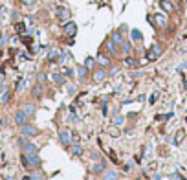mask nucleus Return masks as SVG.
Instances as JSON below:
<instances>
[{
    "mask_svg": "<svg viewBox=\"0 0 187 180\" xmlns=\"http://www.w3.org/2000/svg\"><path fill=\"white\" fill-rule=\"evenodd\" d=\"M119 46H121V50H123L125 54H130V51H132V46H130V42H125V40H123V42H121Z\"/></svg>",
    "mask_w": 187,
    "mask_h": 180,
    "instance_id": "19",
    "label": "nucleus"
},
{
    "mask_svg": "<svg viewBox=\"0 0 187 180\" xmlns=\"http://www.w3.org/2000/svg\"><path fill=\"white\" fill-rule=\"evenodd\" d=\"M22 2H24V4H26V6H31V4H33V2H35V0H22Z\"/></svg>",
    "mask_w": 187,
    "mask_h": 180,
    "instance_id": "31",
    "label": "nucleus"
},
{
    "mask_svg": "<svg viewBox=\"0 0 187 180\" xmlns=\"http://www.w3.org/2000/svg\"><path fill=\"white\" fill-rule=\"evenodd\" d=\"M59 55H61V50H57V48H51V50L48 51V59H50V61H57Z\"/></svg>",
    "mask_w": 187,
    "mask_h": 180,
    "instance_id": "10",
    "label": "nucleus"
},
{
    "mask_svg": "<svg viewBox=\"0 0 187 180\" xmlns=\"http://www.w3.org/2000/svg\"><path fill=\"white\" fill-rule=\"evenodd\" d=\"M64 33L68 35V37H73V35L77 33V26H75V22H66V24H64Z\"/></svg>",
    "mask_w": 187,
    "mask_h": 180,
    "instance_id": "7",
    "label": "nucleus"
},
{
    "mask_svg": "<svg viewBox=\"0 0 187 180\" xmlns=\"http://www.w3.org/2000/svg\"><path fill=\"white\" fill-rule=\"evenodd\" d=\"M72 153H73V154H77V156L83 154V147H81L79 143H73V145H72Z\"/></svg>",
    "mask_w": 187,
    "mask_h": 180,
    "instance_id": "18",
    "label": "nucleus"
},
{
    "mask_svg": "<svg viewBox=\"0 0 187 180\" xmlns=\"http://www.w3.org/2000/svg\"><path fill=\"white\" fill-rule=\"evenodd\" d=\"M103 171H105V167H103L101 164H99V165H95V167H94V173H103Z\"/></svg>",
    "mask_w": 187,
    "mask_h": 180,
    "instance_id": "26",
    "label": "nucleus"
},
{
    "mask_svg": "<svg viewBox=\"0 0 187 180\" xmlns=\"http://www.w3.org/2000/svg\"><path fill=\"white\" fill-rule=\"evenodd\" d=\"M64 76H73V70H70V68H64Z\"/></svg>",
    "mask_w": 187,
    "mask_h": 180,
    "instance_id": "29",
    "label": "nucleus"
},
{
    "mask_svg": "<svg viewBox=\"0 0 187 180\" xmlns=\"http://www.w3.org/2000/svg\"><path fill=\"white\" fill-rule=\"evenodd\" d=\"M29 180H42V175H40V173H31Z\"/></svg>",
    "mask_w": 187,
    "mask_h": 180,
    "instance_id": "25",
    "label": "nucleus"
},
{
    "mask_svg": "<svg viewBox=\"0 0 187 180\" xmlns=\"http://www.w3.org/2000/svg\"><path fill=\"white\" fill-rule=\"evenodd\" d=\"M161 7L165 9V11H169V13H171V11H174V6L169 2V0H161Z\"/></svg>",
    "mask_w": 187,
    "mask_h": 180,
    "instance_id": "13",
    "label": "nucleus"
},
{
    "mask_svg": "<svg viewBox=\"0 0 187 180\" xmlns=\"http://www.w3.org/2000/svg\"><path fill=\"white\" fill-rule=\"evenodd\" d=\"M160 54H161V46H158V44H154L150 50H149V55H147V61H156L158 57H160Z\"/></svg>",
    "mask_w": 187,
    "mask_h": 180,
    "instance_id": "4",
    "label": "nucleus"
},
{
    "mask_svg": "<svg viewBox=\"0 0 187 180\" xmlns=\"http://www.w3.org/2000/svg\"><path fill=\"white\" fill-rule=\"evenodd\" d=\"M66 90H68V94H72V96H73V94L77 92V88L73 87V84H70V87H68V88H66Z\"/></svg>",
    "mask_w": 187,
    "mask_h": 180,
    "instance_id": "28",
    "label": "nucleus"
},
{
    "mask_svg": "<svg viewBox=\"0 0 187 180\" xmlns=\"http://www.w3.org/2000/svg\"><path fill=\"white\" fill-rule=\"evenodd\" d=\"M55 17L61 18V20L70 18V9L68 7H57V9H55Z\"/></svg>",
    "mask_w": 187,
    "mask_h": 180,
    "instance_id": "6",
    "label": "nucleus"
},
{
    "mask_svg": "<svg viewBox=\"0 0 187 180\" xmlns=\"http://www.w3.org/2000/svg\"><path fill=\"white\" fill-rule=\"evenodd\" d=\"M117 180H119V178H117Z\"/></svg>",
    "mask_w": 187,
    "mask_h": 180,
    "instance_id": "33",
    "label": "nucleus"
},
{
    "mask_svg": "<svg viewBox=\"0 0 187 180\" xmlns=\"http://www.w3.org/2000/svg\"><path fill=\"white\" fill-rule=\"evenodd\" d=\"M59 140H61V143L68 145V143H70V132H68V131H61V132H59Z\"/></svg>",
    "mask_w": 187,
    "mask_h": 180,
    "instance_id": "9",
    "label": "nucleus"
},
{
    "mask_svg": "<svg viewBox=\"0 0 187 180\" xmlns=\"http://www.w3.org/2000/svg\"><path fill=\"white\" fill-rule=\"evenodd\" d=\"M105 77H106V72H105L103 68H99V70L94 72V81H103Z\"/></svg>",
    "mask_w": 187,
    "mask_h": 180,
    "instance_id": "11",
    "label": "nucleus"
},
{
    "mask_svg": "<svg viewBox=\"0 0 187 180\" xmlns=\"http://www.w3.org/2000/svg\"><path fill=\"white\" fill-rule=\"evenodd\" d=\"M20 134L26 136V138H33V136L39 134V129H37V127H33V125H28V123H26V125H22Z\"/></svg>",
    "mask_w": 187,
    "mask_h": 180,
    "instance_id": "2",
    "label": "nucleus"
},
{
    "mask_svg": "<svg viewBox=\"0 0 187 180\" xmlns=\"http://www.w3.org/2000/svg\"><path fill=\"white\" fill-rule=\"evenodd\" d=\"M94 65H95V61H94L92 57H88V59L84 61V66H86L88 70H90V68H94Z\"/></svg>",
    "mask_w": 187,
    "mask_h": 180,
    "instance_id": "24",
    "label": "nucleus"
},
{
    "mask_svg": "<svg viewBox=\"0 0 187 180\" xmlns=\"http://www.w3.org/2000/svg\"><path fill=\"white\" fill-rule=\"evenodd\" d=\"M125 65H127V66H134L136 61H134V59H125Z\"/></svg>",
    "mask_w": 187,
    "mask_h": 180,
    "instance_id": "27",
    "label": "nucleus"
},
{
    "mask_svg": "<svg viewBox=\"0 0 187 180\" xmlns=\"http://www.w3.org/2000/svg\"><path fill=\"white\" fill-rule=\"evenodd\" d=\"M106 48H108L110 54H116V51H117V44H116L114 40H108V42H106Z\"/></svg>",
    "mask_w": 187,
    "mask_h": 180,
    "instance_id": "15",
    "label": "nucleus"
},
{
    "mask_svg": "<svg viewBox=\"0 0 187 180\" xmlns=\"http://www.w3.org/2000/svg\"><path fill=\"white\" fill-rule=\"evenodd\" d=\"M182 138H183V132H178V136H176V143H180Z\"/></svg>",
    "mask_w": 187,
    "mask_h": 180,
    "instance_id": "30",
    "label": "nucleus"
},
{
    "mask_svg": "<svg viewBox=\"0 0 187 180\" xmlns=\"http://www.w3.org/2000/svg\"><path fill=\"white\" fill-rule=\"evenodd\" d=\"M123 121H125V118H123V116H116V118L112 120V125H116V127H117V125H121Z\"/></svg>",
    "mask_w": 187,
    "mask_h": 180,
    "instance_id": "23",
    "label": "nucleus"
},
{
    "mask_svg": "<svg viewBox=\"0 0 187 180\" xmlns=\"http://www.w3.org/2000/svg\"><path fill=\"white\" fill-rule=\"evenodd\" d=\"M130 35H132V39H134V40H141V39H143L141 31H138V29H132V31H130Z\"/></svg>",
    "mask_w": 187,
    "mask_h": 180,
    "instance_id": "20",
    "label": "nucleus"
},
{
    "mask_svg": "<svg viewBox=\"0 0 187 180\" xmlns=\"http://www.w3.org/2000/svg\"><path fill=\"white\" fill-rule=\"evenodd\" d=\"M28 118H29V116L24 112V110H18V112H15V121L22 127V125H26L28 123Z\"/></svg>",
    "mask_w": 187,
    "mask_h": 180,
    "instance_id": "5",
    "label": "nucleus"
},
{
    "mask_svg": "<svg viewBox=\"0 0 187 180\" xmlns=\"http://www.w3.org/2000/svg\"><path fill=\"white\" fill-rule=\"evenodd\" d=\"M20 145H22V151H24V154H33V153H37V147L29 143L26 136H22L20 138Z\"/></svg>",
    "mask_w": 187,
    "mask_h": 180,
    "instance_id": "3",
    "label": "nucleus"
},
{
    "mask_svg": "<svg viewBox=\"0 0 187 180\" xmlns=\"http://www.w3.org/2000/svg\"><path fill=\"white\" fill-rule=\"evenodd\" d=\"M86 70H88L86 66H77V76H79V77L83 79V77L86 76Z\"/></svg>",
    "mask_w": 187,
    "mask_h": 180,
    "instance_id": "21",
    "label": "nucleus"
},
{
    "mask_svg": "<svg viewBox=\"0 0 187 180\" xmlns=\"http://www.w3.org/2000/svg\"><path fill=\"white\" fill-rule=\"evenodd\" d=\"M92 158H94V160H99V154H97L95 151H94V153H92Z\"/></svg>",
    "mask_w": 187,
    "mask_h": 180,
    "instance_id": "32",
    "label": "nucleus"
},
{
    "mask_svg": "<svg viewBox=\"0 0 187 180\" xmlns=\"http://www.w3.org/2000/svg\"><path fill=\"white\" fill-rule=\"evenodd\" d=\"M24 165H28V167H39L40 165V158H39V154L37 153H33V154H24Z\"/></svg>",
    "mask_w": 187,
    "mask_h": 180,
    "instance_id": "1",
    "label": "nucleus"
},
{
    "mask_svg": "<svg viewBox=\"0 0 187 180\" xmlns=\"http://www.w3.org/2000/svg\"><path fill=\"white\" fill-rule=\"evenodd\" d=\"M156 24H160V26H165V24H167V18H165L163 15H156Z\"/></svg>",
    "mask_w": 187,
    "mask_h": 180,
    "instance_id": "22",
    "label": "nucleus"
},
{
    "mask_svg": "<svg viewBox=\"0 0 187 180\" xmlns=\"http://www.w3.org/2000/svg\"><path fill=\"white\" fill-rule=\"evenodd\" d=\"M22 110H24L28 116H31L33 112H35V105H33V103H28V105H24V109H22Z\"/></svg>",
    "mask_w": 187,
    "mask_h": 180,
    "instance_id": "14",
    "label": "nucleus"
},
{
    "mask_svg": "<svg viewBox=\"0 0 187 180\" xmlns=\"http://www.w3.org/2000/svg\"><path fill=\"white\" fill-rule=\"evenodd\" d=\"M112 40L116 42V44H121V42H123V37H121L119 31H114V33H112Z\"/></svg>",
    "mask_w": 187,
    "mask_h": 180,
    "instance_id": "17",
    "label": "nucleus"
},
{
    "mask_svg": "<svg viewBox=\"0 0 187 180\" xmlns=\"http://www.w3.org/2000/svg\"><path fill=\"white\" fill-rule=\"evenodd\" d=\"M50 79H51L53 83H57V84H62V83H64V73H51Z\"/></svg>",
    "mask_w": 187,
    "mask_h": 180,
    "instance_id": "12",
    "label": "nucleus"
},
{
    "mask_svg": "<svg viewBox=\"0 0 187 180\" xmlns=\"http://www.w3.org/2000/svg\"><path fill=\"white\" fill-rule=\"evenodd\" d=\"M97 61H99V65H101V66H108L110 65V61H108L106 55H97Z\"/></svg>",
    "mask_w": 187,
    "mask_h": 180,
    "instance_id": "16",
    "label": "nucleus"
},
{
    "mask_svg": "<svg viewBox=\"0 0 187 180\" xmlns=\"http://www.w3.org/2000/svg\"><path fill=\"white\" fill-rule=\"evenodd\" d=\"M119 176H117V173L114 171V169H108V171H105L103 173V180H117Z\"/></svg>",
    "mask_w": 187,
    "mask_h": 180,
    "instance_id": "8",
    "label": "nucleus"
}]
</instances>
